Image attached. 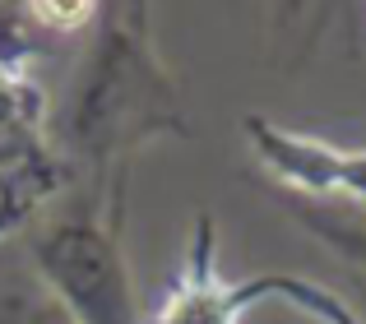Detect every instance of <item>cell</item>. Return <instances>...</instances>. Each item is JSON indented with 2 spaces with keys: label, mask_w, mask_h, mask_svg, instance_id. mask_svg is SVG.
Listing matches in <instances>:
<instances>
[{
  "label": "cell",
  "mask_w": 366,
  "mask_h": 324,
  "mask_svg": "<svg viewBox=\"0 0 366 324\" xmlns=\"http://www.w3.org/2000/svg\"><path fill=\"white\" fill-rule=\"evenodd\" d=\"M0 324H74L56 301L33 292V283L5 278L0 283Z\"/></svg>",
  "instance_id": "obj_3"
},
{
  "label": "cell",
  "mask_w": 366,
  "mask_h": 324,
  "mask_svg": "<svg viewBox=\"0 0 366 324\" xmlns=\"http://www.w3.org/2000/svg\"><path fill=\"white\" fill-rule=\"evenodd\" d=\"M153 79H158L153 56L144 51L134 28L107 37V46H102V56H98V74L89 79L84 102H79V139L98 158L117 144L130 121H139V126H149V130L162 121L158 111L144 102V93H153Z\"/></svg>",
  "instance_id": "obj_2"
},
{
  "label": "cell",
  "mask_w": 366,
  "mask_h": 324,
  "mask_svg": "<svg viewBox=\"0 0 366 324\" xmlns=\"http://www.w3.org/2000/svg\"><path fill=\"white\" fill-rule=\"evenodd\" d=\"M37 269L56 292V306L74 324H144L134 310L130 273L121 260L117 232L102 227L93 208L61 218L42 241L33 245Z\"/></svg>",
  "instance_id": "obj_1"
}]
</instances>
